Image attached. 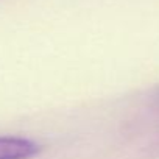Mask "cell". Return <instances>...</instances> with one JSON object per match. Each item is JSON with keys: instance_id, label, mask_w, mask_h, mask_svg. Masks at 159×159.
I'll use <instances>...</instances> for the list:
<instances>
[{"instance_id": "6da1fadb", "label": "cell", "mask_w": 159, "mask_h": 159, "mask_svg": "<svg viewBox=\"0 0 159 159\" xmlns=\"http://www.w3.org/2000/svg\"><path fill=\"white\" fill-rule=\"evenodd\" d=\"M41 153V147L25 137L0 136V159H31Z\"/></svg>"}]
</instances>
